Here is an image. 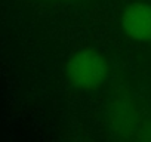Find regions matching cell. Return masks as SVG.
<instances>
[{
	"label": "cell",
	"mask_w": 151,
	"mask_h": 142,
	"mask_svg": "<svg viewBox=\"0 0 151 142\" xmlns=\"http://www.w3.org/2000/svg\"><path fill=\"white\" fill-rule=\"evenodd\" d=\"M64 71L71 87L80 92H93L107 82L110 65L99 50L83 47L68 58Z\"/></svg>",
	"instance_id": "obj_1"
},
{
	"label": "cell",
	"mask_w": 151,
	"mask_h": 142,
	"mask_svg": "<svg viewBox=\"0 0 151 142\" xmlns=\"http://www.w3.org/2000/svg\"><path fill=\"white\" fill-rule=\"evenodd\" d=\"M110 132L122 139H135V135L144 120L136 99L129 93H116L105 111Z\"/></svg>",
	"instance_id": "obj_2"
},
{
	"label": "cell",
	"mask_w": 151,
	"mask_h": 142,
	"mask_svg": "<svg viewBox=\"0 0 151 142\" xmlns=\"http://www.w3.org/2000/svg\"><path fill=\"white\" fill-rule=\"evenodd\" d=\"M120 27L124 36L135 42H151V5L145 2L127 5L122 12Z\"/></svg>",
	"instance_id": "obj_3"
},
{
	"label": "cell",
	"mask_w": 151,
	"mask_h": 142,
	"mask_svg": "<svg viewBox=\"0 0 151 142\" xmlns=\"http://www.w3.org/2000/svg\"><path fill=\"white\" fill-rule=\"evenodd\" d=\"M135 139H139V141H148L151 142V118H144L136 135H135Z\"/></svg>",
	"instance_id": "obj_4"
},
{
	"label": "cell",
	"mask_w": 151,
	"mask_h": 142,
	"mask_svg": "<svg viewBox=\"0 0 151 142\" xmlns=\"http://www.w3.org/2000/svg\"><path fill=\"white\" fill-rule=\"evenodd\" d=\"M53 2H80V0H53Z\"/></svg>",
	"instance_id": "obj_5"
}]
</instances>
